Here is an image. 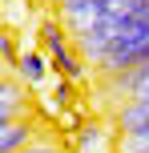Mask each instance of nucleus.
Returning <instances> with one entry per match:
<instances>
[{
  "label": "nucleus",
  "mask_w": 149,
  "mask_h": 153,
  "mask_svg": "<svg viewBox=\"0 0 149 153\" xmlns=\"http://www.w3.org/2000/svg\"><path fill=\"white\" fill-rule=\"evenodd\" d=\"M28 117V89L20 76H4L0 73V125Z\"/></svg>",
  "instance_id": "nucleus-1"
},
{
  "label": "nucleus",
  "mask_w": 149,
  "mask_h": 153,
  "mask_svg": "<svg viewBox=\"0 0 149 153\" xmlns=\"http://www.w3.org/2000/svg\"><path fill=\"white\" fill-rule=\"evenodd\" d=\"M48 73V56L44 53H20L16 56V76H20L24 85H40Z\"/></svg>",
  "instance_id": "nucleus-2"
},
{
  "label": "nucleus",
  "mask_w": 149,
  "mask_h": 153,
  "mask_svg": "<svg viewBox=\"0 0 149 153\" xmlns=\"http://www.w3.org/2000/svg\"><path fill=\"white\" fill-rule=\"evenodd\" d=\"M16 56H20V53L12 48V40H8V32H0V61H4V65H16Z\"/></svg>",
  "instance_id": "nucleus-3"
}]
</instances>
